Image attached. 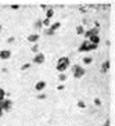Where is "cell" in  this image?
I'll list each match as a JSON object with an SVG mask.
<instances>
[{
	"label": "cell",
	"instance_id": "6da1fadb",
	"mask_svg": "<svg viewBox=\"0 0 115 126\" xmlns=\"http://www.w3.org/2000/svg\"><path fill=\"white\" fill-rule=\"evenodd\" d=\"M68 67H69V58H68V57H61V58H58L56 68L60 74H64V72L68 69Z\"/></svg>",
	"mask_w": 115,
	"mask_h": 126
},
{
	"label": "cell",
	"instance_id": "7a4b0ae2",
	"mask_svg": "<svg viewBox=\"0 0 115 126\" xmlns=\"http://www.w3.org/2000/svg\"><path fill=\"white\" fill-rule=\"evenodd\" d=\"M85 74H86V71H85L83 67H81V65H78V64H75L74 67H72V75H74V78L81 79V78L85 76Z\"/></svg>",
	"mask_w": 115,
	"mask_h": 126
},
{
	"label": "cell",
	"instance_id": "3957f363",
	"mask_svg": "<svg viewBox=\"0 0 115 126\" xmlns=\"http://www.w3.org/2000/svg\"><path fill=\"white\" fill-rule=\"evenodd\" d=\"M60 28H61V22H54V24H51V25L46 29L45 33L49 35V36H50V35H54V33H56V31L60 29Z\"/></svg>",
	"mask_w": 115,
	"mask_h": 126
},
{
	"label": "cell",
	"instance_id": "277c9868",
	"mask_svg": "<svg viewBox=\"0 0 115 126\" xmlns=\"http://www.w3.org/2000/svg\"><path fill=\"white\" fill-rule=\"evenodd\" d=\"M11 107H13V101L8 100V98H4L3 103L0 104V108L3 110V112H8L10 110H11Z\"/></svg>",
	"mask_w": 115,
	"mask_h": 126
},
{
	"label": "cell",
	"instance_id": "5b68a950",
	"mask_svg": "<svg viewBox=\"0 0 115 126\" xmlns=\"http://www.w3.org/2000/svg\"><path fill=\"white\" fill-rule=\"evenodd\" d=\"M46 61V56L43 54V53H37V54H35V57H33V63L35 64H43Z\"/></svg>",
	"mask_w": 115,
	"mask_h": 126
},
{
	"label": "cell",
	"instance_id": "8992f818",
	"mask_svg": "<svg viewBox=\"0 0 115 126\" xmlns=\"http://www.w3.org/2000/svg\"><path fill=\"white\" fill-rule=\"evenodd\" d=\"M78 50H79L81 53H87V51H90V43H89L87 40L82 42L81 46L78 47Z\"/></svg>",
	"mask_w": 115,
	"mask_h": 126
},
{
	"label": "cell",
	"instance_id": "52a82bcc",
	"mask_svg": "<svg viewBox=\"0 0 115 126\" xmlns=\"http://www.w3.org/2000/svg\"><path fill=\"white\" fill-rule=\"evenodd\" d=\"M87 42H89V43H92V45L99 46V43H100V36H99V35H92V36L87 39Z\"/></svg>",
	"mask_w": 115,
	"mask_h": 126
},
{
	"label": "cell",
	"instance_id": "ba28073f",
	"mask_svg": "<svg viewBox=\"0 0 115 126\" xmlns=\"http://www.w3.org/2000/svg\"><path fill=\"white\" fill-rule=\"evenodd\" d=\"M39 39H40V35L39 33H31L29 36H28V42H29V43H37Z\"/></svg>",
	"mask_w": 115,
	"mask_h": 126
},
{
	"label": "cell",
	"instance_id": "9c48e42d",
	"mask_svg": "<svg viewBox=\"0 0 115 126\" xmlns=\"http://www.w3.org/2000/svg\"><path fill=\"white\" fill-rule=\"evenodd\" d=\"M110 65H111V63L108 61V60H105L103 64H101V68H100V71H101V74H107V71L110 69Z\"/></svg>",
	"mask_w": 115,
	"mask_h": 126
},
{
	"label": "cell",
	"instance_id": "30bf717a",
	"mask_svg": "<svg viewBox=\"0 0 115 126\" xmlns=\"http://www.w3.org/2000/svg\"><path fill=\"white\" fill-rule=\"evenodd\" d=\"M10 57H11L10 50H0V60H8Z\"/></svg>",
	"mask_w": 115,
	"mask_h": 126
},
{
	"label": "cell",
	"instance_id": "8fae6325",
	"mask_svg": "<svg viewBox=\"0 0 115 126\" xmlns=\"http://www.w3.org/2000/svg\"><path fill=\"white\" fill-rule=\"evenodd\" d=\"M83 35H85L86 39H89L92 35H99V29H97V28H92V29H89V31H85Z\"/></svg>",
	"mask_w": 115,
	"mask_h": 126
},
{
	"label": "cell",
	"instance_id": "7c38bea8",
	"mask_svg": "<svg viewBox=\"0 0 115 126\" xmlns=\"http://www.w3.org/2000/svg\"><path fill=\"white\" fill-rule=\"evenodd\" d=\"M45 87H46L45 80H39V82H36V85H35V90H36V92H42V90H45Z\"/></svg>",
	"mask_w": 115,
	"mask_h": 126
},
{
	"label": "cell",
	"instance_id": "4fadbf2b",
	"mask_svg": "<svg viewBox=\"0 0 115 126\" xmlns=\"http://www.w3.org/2000/svg\"><path fill=\"white\" fill-rule=\"evenodd\" d=\"M92 63H93V58H92V57H89V56L83 57V64H85V65H89V64H92Z\"/></svg>",
	"mask_w": 115,
	"mask_h": 126
},
{
	"label": "cell",
	"instance_id": "5bb4252c",
	"mask_svg": "<svg viewBox=\"0 0 115 126\" xmlns=\"http://www.w3.org/2000/svg\"><path fill=\"white\" fill-rule=\"evenodd\" d=\"M53 15H54V11H53V8L50 7V8L47 10V11H46V18H49V19H50V18L53 17Z\"/></svg>",
	"mask_w": 115,
	"mask_h": 126
},
{
	"label": "cell",
	"instance_id": "9a60e30c",
	"mask_svg": "<svg viewBox=\"0 0 115 126\" xmlns=\"http://www.w3.org/2000/svg\"><path fill=\"white\" fill-rule=\"evenodd\" d=\"M76 33H78V35H83V33H85V28H83L82 25H78V26H76Z\"/></svg>",
	"mask_w": 115,
	"mask_h": 126
},
{
	"label": "cell",
	"instance_id": "2e32d148",
	"mask_svg": "<svg viewBox=\"0 0 115 126\" xmlns=\"http://www.w3.org/2000/svg\"><path fill=\"white\" fill-rule=\"evenodd\" d=\"M33 26L36 28V29H40L42 26H43V25H42V19H36V21H35V24H33Z\"/></svg>",
	"mask_w": 115,
	"mask_h": 126
},
{
	"label": "cell",
	"instance_id": "e0dca14e",
	"mask_svg": "<svg viewBox=\"0 0 115 126\" xmlns=\"http://www.w3.org/2000/svg\"><path fill=\"white\" fill-rule=\"evenodd\" d=\"M31 67H32V65H31V63H25L22 67H21V71H26V69H29Z\"/></svg>",
	"mask_w": 115,
	"mask_h": 126
},
{
	"label": "cell",
	"instance_id": "ac0fdd59",
	"mask_svg": "<svg viewBox=\"0 0 115 126\" xmlns=\"http://www.w3.org/2000/svg\"><path fill=\"white\" fill-rule=\"evenodd\" d=\"M42 25L50 26V25H51V21H50V19H49V18H45V19H43V21H42Z\"/></svg>",
	"mask_w": 115,
	"mask_h": 126
},
{
	"label": "cell",
	"instance_id": "d6986e66",
	"mask_svg": "<svg viewBox=\"0 0 115 126\" xmlns=\"http://www.w3.org/2000/svg\"><path fill=\"white\" fill-rule=\"evenodd\" d=\"M31 50H32V53H35V54H37V53H39V45H33Z\"/></svg>",
	"mask_w": 115,
	"mask_h": 126
},
{
	"label": "cell",
	"instance_id": "ffe728a7",
	"mask_svg": "<svg viewBox=\"0 0 115 126\" xmlns=\"http://www.w3.org/2000/svg\"><path fill=\"white\" fill-rule=\"evenodd\" d=\"M65 79H67V75L65 74H60L58 75V80L60 82H65Z\"/></svg>",
	"mask_w": 115,
	"mask_h": 126
},
{
	"label": "cell",
	"instance_id": "44dd1931",
	"mask_svg": "<svg viewBox=\"0 0 115 126\" xmlns=\"http://www.w3.org/2000/svg\"><path fill=\"white\" fill-rule=\"evenodd\" d=\"M78 108H82V110H85V108H86V104L83 103L82 100H79V101H78Z\"/></svg>",
	"mask_w": 115,
	"mask_h": 126
},
{
	"label": "cell",
	"instance_id": "7402d4cb",
	"mask_svg": "<svg viewBox=\"0 0 115 126\" xmlns=\"http://www.w3.org/2000/svg\"><path fill=\"white\" fill-rule=\"evenodd\" d=\"M0 98H6V92H4V89H1V87H0Z\"/></svg>",
	"mask_w": 115,
	"mask_h": 126
},
{
	"label": "cell",
	"instance_id": "603a6c76",
	"mask_svg": "<svg viewBox=\"0 0 115 126\" xmlns=\"http://www.w3.org/2000/svg\"><path fill=\"white\" fill-rule=\"evenodd\" d=\"M94 105H97V107H100V105H101V100H100V98H94Z\"/></svg>",
	"mask_w": 115,
	"mask_h": 126
},
{
	"label": "cell",
	"instance_id": "cb8c5ba5",
	"mask_svg": "<svg viewBox=\"0 0 115 126\" xmlns=\"http://www.w3.org/2000/svg\"><path fill=\"white\" fill-rule=\"evenodd\" d=\"M46 98V94H39L37 96V100H45Z\"/></svg>",
	"mask_w": 115,
	"mask_h": 126
},
{
	"label": "cell",
	"instance_id": "d4e9b609",
	"mask_svg": "<svg viewBox=\"0 0 115 126\" xmlns=\"http://www.w3.org/2000/svg\"><path fill=\"white\" fill-rule=\"evenodd\" d=\"M11 8H13V10H18L19 6H18V4H11Z\"/></svg>",
	"mask_w": 115,
	"mask_h": 126
},
{
	"label": "cell",
	"instance_id": "484cf974",
	"mask_svg": "<svg viewBox=\"0 0 115 126\" xmlns=\"http://www.w3.org/2000/svg\"><path fill=\"white\" fill-rule=\"evenodd\" d=\"M64 89H65V86H64V85H58V87H57V90H60V92L64 90Z\"/></svg>",
	"mask_w": 115,
	"mask_h": 126
},
{
	"label": "cell",
	"instance_id": "4316f807",
	"mask_svg": "<svg viewBox=\"0 0 115 126\" xmlns=\"http://www.w3.org/2000/svg\"><path fill=\"white\" fill-rule=\"evenodd\" d=\"M14 40H15V39H14V37L11 36V37H8V39H7V43H13V42H14Z\"/></svg>",
	"mask_w": 115,
	"mask_h": 126
},
{
	"label": "cell",
	"instance_id": "83f0119b",
	"mask_svg": "<svg viewBox=\"0 0 115 126\" xmlns=\"http://www.w3.org/2000/svg\"><path fill=\"white\" fill-rule=\"evenodd\" d=\"M104 126H111V122H110V121H105V123H104Z\"/></svg>",
	"mask_w": 115,
	"mask_h": 126
},
{
	"label": "cell",
	"instance_id": "f1b7e54d",
	"mask_svg": "<svg viewBox=\"0 0 115 126\" xmlns=\"http://www.w3.org/2000/svg\"><path fill=\"white\" fill-rule=\"evenodd\" d=\"M1 116H3V110L0 108V118H1Z\"/></svg>",
	"mask_w": 115,
	"mask_h": 126
},
{
	"label": "cell",
	"instance_id": "f546056e",
	"mask_svg": "<svg viewBox=\"0 0 115 126\" xmlns=\"http://www.w3.org/2000/svg\"><path fill=\"white\" fill-rule=\"evenodd\" d=\"M0 32H1V25H0Z\"/></svg>",
	"mask_w": 115,
	"mask_h": 126
}]
</instances>
